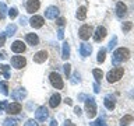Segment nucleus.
I'll return each instance as SVG.
<instances>
[{"label":"nucleus","instance_id":"obj_1","mask_svg":"<svg viewBox=\"0 0 134 126\" xmlns=\"http://www.w3.org/2000/svg\"><path fill=\"white\" fill-rule=\"evenodd\" d=\"M130 57V50L127 48H119L113 52V57H112V63L113 65H119V63H123L126 60H129Z\"/></svg>","mask_w":134,"mask_h":126},{"label":"nucleus","instance_id":"obj_2","mask_svg":"<svg viewBox=\"0 0 134 126\" xmlns=\"http://www.w3.org/2000/svg\"><path fill=\"white\" fill-rule=\"evenodd\" d=\"M121 76H123V67H115L106 74V78L109 83H116L121 78Z\"/></svg>","mask_w":134,"mask_h":126},{"label":"nucleus","instance_id":"obj_3","mask_svg":"<svg viewBox=\"0 0 134 126\" xmlns=\"http://www.w3.org/2000/svg\"><path fill=\"white\" fill-rule=\"evenodd\" d=\"M49 80H50V84H52L56 90H62V88L64 87V83H63L62 76L59 73H56V71H52V73L49 74Z\"/></svg>","mask_w":134,"mask_h":126},{"label":"nucleus","instance_id":"obj_4","mask_svg":"<svg viewBox=\"0 0 134 126\" xmlns=\"http://www.w3.org/2000/svg\"><path fill=\"white\" fill-rule=\"evenodd\" d=\"M85 112H87L90 119H92L96 115V104H95V99L92 97L91 98H87V101H85Z\"/></svg>","mask_w":134,"mask_h":126},{"label":"nucleus","instance_id":"obj_5","mask_svg":"<svg viewBox=\"0 0 134 126\" xmlns=\"http://www.w3.org/2000/svg\"><path fill=\"white\" fill-rule=\"evenodd\" d=\"M94 34V28L91 27V25H88V24H85V25H82L81 28L78 29V36L81 38L82 41H87V39H90V36Z\"/></svg>","mask_w":134,"mask_h":126},{"label":"nucleus","instance_id":"obj_6","mask_svg":"<svg viewBox=\"0 0 134 126\" xmlns=\"http://www.w3.org/2000/svg\"><path fill=\"white\" fill-rule=\"evenodd\" d=\"M35 118H36V120H39V122H45L49 118L48 108L46 107H39L36 109V112H35Z\"/></svg>","mask_w":134,"mask_h":126},{"label":"nucleus","instance_id":"obj_7","mask_svg":"<svg viewBox=\"0 0 134 126\" xmlns=\"http://www.w3.org/2000/svg\"><path fill=\"white\" fill-rule=\"evenodd\" d=\"M11 65H13V67H15V69H23V67H25V65H27V59L24 56H13L11 57Z\"/></svg>","mask_w":134,"mask_h":126},{"label":"nucleus","instance_id":"obj_8","mask_svg":"<svg viewBox=\"0 0 134 126\" xmlns=\"http://www.w3.org/2000/svg\"><path fill=\"white\" fill-rule=\"evenodd\" d=\"M21 109H23V107H21L20 102H11V104L7 105L6 112L8 113V115H17V113L21 112Z\"/></svg>","mask_w":134,"mask_h":126},{"label":"nucleus","instance_id":"obj_9","mask_svg":"<svg viewBox=\"0 0 134 126\" xmlns=\"http://www.w3.org/2000/svg\"><path fill=\"white\" fill-rule=\"evenodd\" d=\"M57 15H59V8L56 6H50V7L46 8V11H45V17H46V18L56 20Z\"/></svg>","mask_w":134,"mask_h":126},{"label":"nucleus","instance_id":"obj_10","mask_svg":"<svg viewBox=\"0 0 134 126\" xmlns=\"http://www.w3.org/2000/svg\"><path fill=\"white\" fill-rule=\"evenodd\" d=\"M106 34H108V31H106V28L105 27H99L96 28V31L94 32V41L95 42H99V41H102L105 36H106Z\"/></svg>","mask_w":134,"mask_h":126},{"label":"nucleus","instance_id":"obj_11","mask_svg":"<svg viewBox=\"0 0 134 126\" xmlns=\"http://www.w3.org/2000/svg\"><path fill=\"white\" fill-rule=\"evenodd\" d=\"M39 7H41V2H39V0H28V2H27V11L31 13V14L39 10Z\"/></svg>","mask_w":134,"mask_h":126},{"label":"nucleus","instance_id":"obj_12","mask_svg":"<svg viewBox=\"0 0 134 126\" xmlns=\"http://www.w3.org/2000/svg\"><path fill=\"white\" fill-rule=\"evenodd\" d=\"M25 44L23 41H14L11 44V50L13 52H15V53H23V52H25Z\"/></svg>","mask_w":134,"mask_h":126},{"label":"nucleus","instance_id":"obj_13","mask_svg":"<svg viewBox=\"0 0 134 126\" xmlns=\"http://www.w3.org/2000/svg\"><path fill=\"white\" fill-rule=\"evenodd\" d=\"M45 23V20H43V17H41V15H34L31 20H29V24H31V27L32 28H41L42 25H43Z\"/></svg>","mask_w":134,"mask_h":126},{"label":"nucleus","instance_id":"obj_14","mask_svg":"<svg viewBox=\"0 0 134 126\" xmlns=\"http://www.w3.org/2000/svg\"><path fill=\"white\" fill-rule=\"evenodd\" d=\"M25 97H27V90H25V88H18V90L11 92V98L15 99V101H20V99L25 98Z\"/></svg>","mask_w":134,"mask_h":126},{"label":"nucleus","instance_id":"obj_15","mask_svg":"<svg viewBox=\"0 0 134 126\" xmlns=\"http://www.w3.org/2000/svg\"><path fill=\"white\" fill-rule=\"evenodd\" d=\"M48 52L46 50H39V52H36L35 55H34V62L35 63H43L46 59H48Z\"/></svg>","mask_w":134,"mask_h":126},{"label":"nucleus","instance_id":"obj_16","mask_svg":"<svg viewBox=\"0 0 134 126\" xmlns=\"http://www.w3.org/2000/svg\"><path fill=\"white\" fill-rule=\"evenodd\" d=\"M116 14L119 18H123V17L127 14V7H126V4L123 2H119L116 6Z\"/></svg>","mask_w":134,"mask_h":126},{"label":"nucleus","instance_id":"obj_17","mask_svg":"<svg viewBox=\"0 0 134 126\" xmlns=\"http://www.w3.org/2000/svg\"><path fill=\"white\" fill-rule=\"evenodd\" d=\"M25 41H27L28 45H31V46H36L39 44V38H38L36 34H27V35H25Z\"/></svg>","mask_w":134,"mask_h":126},{"label":"nucleus","instance_id":"obj_18","mask_svg":"<svg viewBox=\"0 0 134 126\" xmlns=\"http://www.w3.org/2000/svg\"><path fill=\"white\" fill-rule=\"evenodd\" d=\"M60 101H62V97L59 92H54V94L50 97V99H49V105H50V108H56L59 107V104H60Z\"/></svg>","mask_w":134,"mask_h":126},{"label":"nucleus","instance_id":"obj_19","mask_svg":"<svg viewBox=\"0 0 134 126\" xmlns=\"http://www.w3.org/2000/svg\"><path fill=\"white\" fill-rule=\"evenodd\" d=\"M103 104H105V107H106V109H109V111H112V109H115V97H112V95H106L105 97V101H103Z\"/></svg>","mask_w":134,"mask_h":126},{"label":"nucleus","instance_id":"obj_20","mask_svg":"<svg viewBox=\"0 0 134 126\" xmlns=\"http://www.w3.org/2000/svg\"><path fill=\"white\" fill-rule=\"evenodd\" d=\"M92 52V46L91 45H88V44H82L81 46H80V53H81V56L84 57H87V56H90Z\"/></svg>","mask_w":134,"mask_h":126},{"label":"nucleus","instance_id":"obj_21","mask_svg":"<svg viewBox=\"0 0 134 126\" xmlns=\"http://www.w3.org/2000/svg\"><path fill=\"white\" fill-rule=\"evenodd\" d=\"M62 57L64 59V60L70 57V45H69V42H64V44H63V49H62Z\"/></svg>","mask_w":134,"mask_h":126},{"label":"nucleus","instance_id":"obj_22","mask_svg":"<svg viewBox=\"0 0 134 126\" xmlns=\"http://www.w3.org/2000/svg\"><path fill=\"white\" fill-rule=\"evenodd\" d=\"M0 74H3L6 80L10 78V66H7V65H0Z\"/></svg>","mask_w":134,"mask_h":126},{"label":"nucleus","instance_id":"obj_23","mask_svg":"<svg viewBox=\"0 0 134 126\" xmlns=\"http://www.w3.org/2000/svg\"><path fill=\"white\" fill-rule=\"evenodd\" d=\"M85 17H87V8L82 6V7H80L77 10V18L84 21V20H85Z\"/></svg>","mask_w":134,"mask_h":126},{"label":"nucleus","instance_id":"obj_24","mask_svg":"<svg viewBox=\"0 0 134 126\" xmlns=\"http://www.w3.org/2000/svg\"><path fill=\"white\" fill-rule=\"evenodd\" d=\"M18 119H14V118H7L6 120H4L3 126H18Z\"/></svg>","mask_w":134,"mask_h":126},{"label":"nucleus","instance_id":"obj_25","mask_svg":"<svg viewBox=\"0 0 134 126\" xmlns=\"http://www.w3.org/2000/svg\"><path fill=\"white\" fill-rule=\"evenodd\" d=\"M17 31V25L14 24H10V25H7V28H6V35L7 36H11V35H14Z\"/></svg>","mask_w":134,"mask_h":126},{"label":"nucleus","instance_id":"obj_26","mask_svg":"<svg viewBox=\"0 0 134 126\" xmlns=\"http://www.w3.org/2000/svg\"><path fill=\"white\" fill-rule=\"evenodd\" d=\"M0 92L3 95H8V84H7V80L6 81H0Z\"/></svg>","mask_w":134,"mask_h":126},{"label":"nucleus","instance_id":"obj_27","mask_svg":"<svg viewBox=\"0 0 134 126\" xmlns=\"http://www.w3.org/2000/svg\"><path fill=\"white\" fill-rule=\"evenodd\" d=\"M92 74H94V77H95V80H96V83H99L100 80H102V77H103L102 70H99V69H94V70H92Z\"/></svg>","mask_w":134,"mask_h":126},{"label":"nucleus","instance_id":"obj_28","mask_svg":"<svg viewBox=\"0 0 134 126\" xmlns=\"http://www.w3.org/2000/svg\"><path fill=\"white\" fill-rule=\"evenodd\" d=\"M133 122V116L131 115H126L121 118V120H120V126H127L129 123H131Z\"/></svg>","mask_w":134,"mask_h":126},{"label":"nucleus","instance_id":"obj_29","mask_svg":"<svg viewBox=\"0 0 134 126\" xmlns=\"http://www.w3.org/2000/svg\"><path fill=\"white\" fill-rule=\"evenodd\" d=\"M105 55H106V49L102 48V49L98 52V62H99V63H103V62H105Z\"/></svg>","mask_w":134,"mask_h":126},{"label":"nucleus","instance_id":"obj_30","mask_svg":"<svg viewBox=\"0 0 134 126\" xmlns=\"http://www.w3.org/2000/svg\"><path fill=\"white\" fill-rule=\"evenodd\" d=\"M8 15H10V18H15L17 15H18V11H17V8L15 7H11L10 10H8Z\"/></svg>","mask_w":134,"mask_h":126},{"label":"nucleus","instance_id":"obj_31","mask_svg":"<svg viewBox=\"0 0 134 126\" xmlns=\"http://www.w3.org/2000/svg\"><path fill=\"white\" fill-rule=\"evenodd\" d=\"M91 125H92V126H108L106 123H105V120L100 119V118H99V119H96L95 122H92Z\"/></svg>","mask_w":134,"mask_h":126},{"label":"nucleus","instance_id":"obj_32","mask_svg":"<svg viewBox=\"0 0 134 126\" xmlns=\"http://www.w3.org/2000/svg\"><path fill=\"white\" fill-rule=\"evenodd\" d=\"M8 10H7V6L4 3H0V14H2V17H4L6 15V13H7Z\"/></svg>","mask_w":134,"mask_h":126},{"label":"nucleus","instance_id":"obj_33","mask_svg":"<svg viewBox=\"0 0 134 126\" xmlns=\"http://www.w3.org/2000/svg\"><path fill=\"white\" fill-rule=\"evenodd\" d=\"M116 44H117V36H113V38H112V41L109 42V46H108V48H109V50H112L113 48H115V46H116Z\"/></svg>","mask_w":134,"mask_h":126},{"label":"nucleus","instance_id":"obj_34","mask_svg":"<svg viewBox=\"0 0 134 126\" xmlns=\"http://www.w3.org/2000/svg\"><path fill=\"white\" fill-rule=\"evenodd\" d=\"M131 27H133V24L130 23V21H127V23L123 24V31H124V32H129L130 29H131Z\"/></svg>","mask_w":134,"mask_h":126},{"label":"nucleus","instance_id":"obj_35","mask_svg":"<svg viewBox=\"0 0 134 126\" xmlns=\"http://www.w3.org/2000/svg\"><path fill=\"white\" fill-rule=\"evenodd\" d=\"M63 69H64V73H66V76L69 77V76H70V71H71V66L69 65V63H67V65L63 66Z\"/></svg>","mask_w":134,"mask_h":126},{"label":"nucleus","instance_id":"obj_36","mask_svg":"<svg viewBox=\"0 0 134 126\" xmlns=\"http://www.w3.org/2000/svg\"><path fill=\"white\" fill-rule=\"evenodd\" d=\"M56 24L59 25V27H63V25L66 24V20L63 18V17H60V18H56Z\"/></svg>","mask_w":134,"mask_h":126},{"label":"nucleus","instance_id":"obj_37","mask_svg":"<svg viewBox=\"0 0 134 126\" xmlns=\"http://www.w3.org/2000/svg\"><path fill=\"white\" fill-rule=\"evenodd\" d=\"M7 101H0V113H2V111H4V109L7 108Z\"/></svg>","mask_w":134,"mask_h":126},{"label":"nucleus","instance_id":"obj_38","mask_svg":"<svg viewBox=\"0 0 134 126\" xmlns=\"http://www.w3.org/2000/svg\"><path fill=\"white\" fill-rule=\"evenodd\" d=\"M6 32H3L2 35H0V48H2V46L4 45V42H6Z\"/></svg>","mask_w":134,"mask_h":126},{"label":"nucleus","instance_id":"obj_39","mask_svg":"<svg viewBox=\"0 0 134 126\" xmlns=\"http://www.w3.org/2000/svg\"><path fill=\"white\" fill-rule=\"evenodd\" d=\"M24 126H38V123H36V120L29 119V120H27V123H25Z\"/></svg>","mask_w":134,"mask_h":126},{"label":"nucleus","instance_id":"obj_40","mask_svg":"<svg viewBox=\"0 0 134 126\" xmlns=\"http://www.w3.org/2000/svg\"><path fill=\"white\" fill-rule=\"evenodd\" d=\"M94 91H95V92H99V91H100V88H99V84H98V83H95V84H94Z\"/></svg>","mask_w":134,"mask_h":126},{"label":"nucleus","instance_id":"obj_41","mask_svg":"<svg viewBox=\"0 0 134 126\" xmlns=\"http://www.w3.org/2000/svg\"><path fill=\"white\" fill-rule=\"evenodd\" d=\"M57 38H59V39H63V29H59V32H57Z\"/></svg>","mask_w":134,"mask_h":126},{"label":"nucleus","instance_id":"obj_42","mask_svg":"<svg viewBox=\"0 0 134 126\" xmlns=\"http://www.w3.org/2000/svg\"><path fill=\"white\" fill-rule=\"evenodd\" d=\"M74 112H75V113H77V115H78V116H80V115H81V109H80L78 107H75V108H74Z\"/></svg>","mask_w":134,"mask_h":126},{"label":"nucleus","instance_id":"obj_43","mask_svg":"<svg viewBox=\"0 0 134 126\" xmlns=\"http://www.w3.org/2000/svg\"><path fill=\"white\" fill-rule=\"evenodd\" d=\"M64 102H66L67 105H73V101H71L70 98H66V99H64Z\"/></svg>","mask_w":134,"mask_h":126},{"label":"nucleus","instance_id":"obj_44","mask_svg":"<svg viewBox=\"0 0 134 126\" xmlns=\"http://www.w3.org/2000/svg\"><path fill=\"white\" fill-rule=\"evenodd\" d=\"M20 23H21V24L24 25L25 23H27V18H25V17H21V18H20Z\"/></svg>","mask_w":134,"mask_h":126},{"label":"nucleus","instance_id":"obj_45","mask_svg":"<svg viewBox=\"0 0 134 126\" xmlns=\"http://www.w3.org/2000/svg\"><path fill=\"white\" fill-rule=\"evenodd\" d=\"M78 99H87V95L85 94H80L78 95Z\"/></svg>","mask_w":134,"mask_h":126},{"label":"nucleus","instance_id":"obj_46","mask_svg":"<svg viewBox=\"0 0 134 126\" xmlns=\"http://www.w3.org/2000/svg\"><path fill=\"white\" fill-rule=\"evenodd\" d=\"M50 126H57V120H56V119H53L52 122H50Z\"/></svg>","mask_w":134,"mask_h":126},{"label":"nucleus","instance_id":"obj_47","mask_svg":"<svg viewBox=\"0 0 134 126\" xmlns=\"http://www.w3.org/2000/svg\"><path fill=\"white\" fill-rule=\"evenodd\" d=\"M4 57H7L6 53H4V52H0V59H4Z\"/></svg>","mask_w":134,"mask_h":126},{"label":"nucleus","instance_id":"obj_48","mask_svg":"<svg viewBox=\"0 0 134 126\" xmlns=\"http://www.w3.org/2000/svg\"><path fill=\"white\" fill-rule=\"evenodd\" d=\"M2 18H3V17H2V14H0V20H2Z\"/></svg>","mask_w":134,"mask_h":126}]
</instances>
